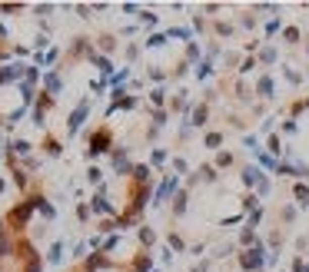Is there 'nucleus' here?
<instances>
[{"mask_svg":"<svg viewBox=\"0 0 309 272\" xmlns=\"http://www.w3.org/2000/svg\"><path fill=\"white\" fill-rule=\"evenodd\" d=\"M239 269H246V272H260V269H266V246H263V239L256 242L253 249H246L243 256H239Z\"/></svg>","mask_w":309,"mask_h":272,"instance_id":"1","label":"nucleus"},{"mask_svg":"<svg viewBox=\"0 0 309 272\" xmlns=\"http://www.w3.org/2000/svg\"><path fill=\"white\" fill-rule=\"evenodd\" d=\"M107 150H110V133H107V129H100V133L90 136V150H87V156H100V153H107Z\"/></svg>","mask_w":309,"mask_h":272,"instance_id":"2","label":"nucleus"},{"mask_svg":"<svg viewBox=\"0 0 309 272\" xmlns=\"http://www.w3.org/2000/svg\"><path fill=\"white\" fill-rule=\"evenodd\" d=\"M176 189H180V179H176V176H167V179H163V186L157 189V202H153V206H160V202L173 199V192H176Z\"/></svg>","mask_w":309,"mask_h":272,"instance_id":"3","label":"nucleus"},{"mask_svg":"<svg viewBox=\"0 0 309 272\" xmlns=\"http://www.w3.org/2000/svg\"><path fill=\"white\" fill-rule=\"evenodd\" d=\"M87 113H90V100H83V103H80L77 110L70 113V120H67V129H70V133H77V129H80V123L87 120Z\"/></svg>","mask_w":309,"mask_h":272,"instance_id":"4","label":"nucleus"},{"mask_svg":"<svg viewBox=\"0 0 309 272\" xmlns=\"http://www.w3.org/2000/svg\"><path fill=\"white\" fill-rule=\"evenodd\" d=\"M186 199H190V189H186V186H180V189L173 192V216H186Z\"/></svg>","mask_w":309,"mask_h":272,"instance_id":"5","label":"nucleus"},{"mask_svg":"<svg viewBox=\"0 0 309 272\" xmlns=\"http://www.w3.org/2000/svg\"><path fill=\"white\" fill-rule=\"evenodd\" d=\"M273 90H276L273 77H266V73H263L260 80H256V90H253V93H256V96H263V100H270V96H273Z\"/></svg>","mask_w":309,"mask_h":272,"instance_id":"6","label":"nucleus"},{"mask_svg":"<svg viewBox=\"0 0 309 272\" xmlns=\"http://www.w3.org/2000/svg\"><path fill=\"white\" fill-rule=\"evenodd\" d=\"M263 179V169L260 166H243V186H249V189H256V183Z\"/></svg>","mask_w":309,"mask_h":272,"instance_id":"7","label":"nucleus"},{"mask_svg":"<svg viewBox=\"0 0 309 272\" xmlns=\"http://www.w3.org/2000/svg\"><path fill=\"white\" fill-rule=\"evenodd\" d=\"M206 120H210V106H193V116H190V126H206Z\"/></svg>","mask_w":309,"mask_h":272,"instance_id":"8","label":"nucleus"},{"mask_svg":"<svg viewBox=\"0 0 309 272\" xmlns=\"http://www.w3.org/2000/svg\"><path fill=\"white\" fill-rule=\"evenodd\" d=\"M130 272H153V259H150V252H140V256L133 259V269Z\"/></svg>","mask_w":309,"mask_h":272,"instance_id":"9","label":"nucleus"},{"mask_svg":"<svg viewBox=\"0 0 309 272\" xmlns=\"http://www.w3.org/2000/svg\"><path fill=\"white\" fill-rule=\"evenodd\" d=\"M196 179H203V183H216V166H213V163H203V166L196 169Z\"/></svg>","mask_w":309,"mask_h":272,"instance_id":"10","label":"nucleus"},{"mask_svg":"<svg viewBox=\"0 0 309 272\" xmlns=\"http://www.w3.org/2000/svg\"><path fill=\"white\" fill-rule=\"evenodd\" d=\"M256 242H260V236H256V229H249V226H246V229L239 232V246H246V249H253Z\"/></svg>","mask_w":309,"mask_h":272,"instance_id":"11","label":"nucleus"},{"mask_svg":"<svg viewBox=\"0 0 309 272\" xmlns=\"http://www.w3.org/2000/svg\"><path fill=\"white\" fill-rule=\"evenodd\" d=\"M233 163H236V156H233L230 150H220V153H216V163H213V166H216V169H226V166H233Z\"/></svg>","mask_w":309,"mask_h":272,"instance_id":"12","label":"nucleus"},{"mask_svg":"<svg viewBox=\"0 0 309 272\" xmlns=\"http://www.w3.org/2000/svg\"><path fill=\"white\" fill-rule=\"evenodd\" d=\"M203 146H206V150H220V146H223V133H220V129L206 133V136H203Z\"/></svg>","mask_w":309,"mask_h":272,"instance_id":"13","label":"nucleus"},{"mask_svg":"<svg viewBox=\"0 0 309 272\" xmlns=\"http://www.w3.org/2000/svg\"><path fill=\"white\" fill-rule=\"evenodd\" d=\"M210 77H213V63H210V60H199L196 63V80H210Z\"/></svg>","mask_w":309,"mask_h":272,"instance_id":"14","label":"nucleus"},{"mask_svg":"<svg viewBox=\"0 0 309 272\" xmlns=\"http://www.w3.org/2000/svg\"><path fill=\"white\" fill-rule=\"evenodd\" d=\"M133 179H136V183H140V186H146V183H150V166H133Z\"/></svg>","mask_w":309,"mask_h":272,"instance_id":"15","label":"nucleus"},{"mask_svg":"<svg viewBox=\"0 0 309 272\" xmlns=\"http://www.w3.org/2000/svg\"><path fill=\"white\" fill-rule=\"evenodd\" d=\"M293 196H296V202H299V206H309V186H302V183H296V189H293Z\"/></svg>","mask_w":309,"mask_h":272,"instance_id":"16","label":"nucleus"},{"mask_svg":"<svg viewBox=\"0 0 309 272\" xmlns=\"http://www.w3.org/2000/svg\"><path fill=\"white\" fill-rule=\"evenodd\" d=\"M193 60H196V63L203 60V56H199V43H196V40L186 43V63H193Z\"/></svg>","mask_w":309,"mask_h":272,"instance_id":"17","label":"nucleus"},{"mask_svg":"<svg viewBox=\"0 0 309 272\" xmlns=\"http://www.w3.org/2000/svg\"><path fill=\"white\" fill-rule=\"evenodd\" d=\"M246 223H249V229H256V226L263 223V206H256L253 213H246Z\"/></svg>","mask_w":309,"mask_h":272,"instance_id":"18","label":"nucleus"},{"mask_svg":"<svg viewBox=\"0 0 309 272\" xmlns=\"http://www.w3.org/2000/svg\"><path fill=\"white\" fill-rule=\"evenodd\" d=\"M276 60V47H260V63H273Z\"/></svg>","mask_w":309,"mask_h":272,"instance_id":"19","label":"nucleus"},{"mask_svg":"<svg viewBox=\"0 0 309 272\" xmlns=\"http://www.w3.org/2000/svg\"><path fill=\"white\" fill-rule=\"evenodd\" d=\"M140 242H143V246H153V242H157V232L143 226V229H140Z\"/></svg>","mask_w":309,"mask_h":272,"instance_id":"20","label":"nucleus"},{"mask_svg":"<svg viewBox=\"0 0 309 272\" xmlns=\"http://www.w3.org/2000/svg\"><path fill=\"white\" fill-rule=\"evenodd\" d=\"M256 163H260V166H266V169H276V160H273V156H266V153H256Z\"/></svg>","mask_w":309,"mask_h":272,"instance_id":"21","label":"nucleus"},{"mask_svg":"<svg viewBox=\"0 0 309 272\" xmlns=\"http://www.w3.org/2000/svg\"><path fill=\"white\" fill-rule=\"evenodd\" d=\"M43 83H47L50 93H60V77H57V73H47V80H43Z\"/></svg>","mask_w":309,"mask_h":272,"instance_id":"22","label":"nucleus"},{"mask_svg":"<svg viewBox=\"0 0 309 272\" xmlns=\"http://www.w3.org/2000/svg\"><path fill=\"white\" fill-rule=\"evenodd\" d=\"M213 30L220 33V37H230V33H233V24H226V20H216V24H213Z\"/></svg>","mask_w":309,"mask_h":272,"instance_id":"23","label":"nucleus"},{"mask_svg":"<svg viewBox=\"0 0 309 272\" xmlns=\"http://www.w3.org/2000/svg\"><path fill=\"white\" fill-rule=\"evenodd\" d=\"M167 246H170V252H173V249H176V252H180V249H186V242H183L180 236H176V232H173V236H170V239H167Z\"/></svg>","mask_w":309,"mask_h":272,"instance_id":"24","label":"nucleus"},{"mask_svg":"<svg viewBox=\"0 0 309 272\" xmlns=\"http://www.w3.org/2000/svg\"><path fill=\"white\" fill-rule=\"evenodd\" d=\"M266 192H270V176H263L260 183H256V199H260V196H266Z\"/></svg>","mask_w":309,"mask_h":272,"instance_id":"25","label":"nucleus"},{"mask_svg":"<svg viewBox=\"0 0 309 272\" xmlns=\"http://www.w3.org/2000/svg\"><path fill=\"white\" fill-rule=\"evenodd\" d=\"M283 40L286 43H296V40H299V30H296V27H286V30H283Z\"/></svg>","mask_w":309,"mask_h":272,"instance_id":"26","label":"nucleus"},{"mask_svg":"<svg viewBox=\"0 0 309 272\" xmlns=\"http://www.w3.org/2000/svg\"><path fill=\"white\" fill-rule=\"evenodd\" d=\"M167 43V33H153L150 40H146V47H163Z\"/></svg>","mask_w":309,"mask_h":272,"instance_id":"27","label":"nucleus"},{"mask_svg":"<svg viewBox=\"0 0 309 272\" xmlns=\"http://www.w3.org/2000/svg\"><path fill=\"white\" fill-rule=\"evenodd\" d=\"M253 70H256V60H253V56H246L243 63H239V73H253Z\"/></svg>","mask_w":309,"mask_h":272,"instance_id":"28","label":"nucleus"},{"mask_svg":"<svg viewBox=\"0 0 309 272\" xmlns=\"http://www.w3.org/2000/svg\"><path fill=\"white\" fill-rule=\"evenodd\" d=\"M173 169H176V176H183V173H190V166H186V160H180V156H176V160H173Z\"/></svg>","mask_w":309,"mask_h":272,"instance_id":"29","label":"nucleus"},{"mask_svg":"<svg viewBox=\"0 0 309 272\" xmlns=\"http://www.w3.org/2000/svg\"><path fill=\"white\" fill-rule=\"evenodd\" d=\"M216 56H220V43H210V50H206V60H210V63H213Z\"/></svg>","mask_w":309,"mask_h":272,"instance_id":"30","label":"nucleus"},{"mask_svg":"<svg viewBox=\"0 0 309 272\" xmlns=\"http://www.w3.org/2000/svg\"><path fill=\"white\" fill-rule=\"evenodd\" d=\"M153 123L163 126V123H167V110H153Z\"/></svg>","mask_w":309,"mask_h":272,"instance_id":"31","label":"nucleus"},{"mask_svg":"<svg viewBox=\"0 0 309 272\" xmlns=\"http://www.w3.org/2000/svg\"><path fill=\"white\" fill-rule=\"evenodd\" d=\"M150 160H153V166H160V163H167V153H163V150H153Z\"/></svg>","mask_w":309,"mask_h":272,"instance_id":"32","label":"nucleus"},{"mask_svg":"<svg viewBox=\"0 0 309 272\" xmlns=\"http://www.w3.org/2000/svg\"><path fill=\"white\" fill-rule=\"evenodd\" d=\"M60 252H64V246H60V242H57V246L50 249V262H60Z\"/></svg>","mask_w":309,"mask_h":272,"instance_id":"33","label":"nucleus"},{"mask_svg":"<svg viewBox=\"0 0 309 272\" xmlns=\"http://www.w3.org/2000/svg\"><path fill=\"white\" fill-rule=\"evenodd\" d=\"M140 20H143V24H157V14H150V10H143V14H140Z\"/></svg>","mask_w":309,"mask_h":272,"instance_id":"34","label":"nucleus"},{"mask_svg":"<svg viewBox=\"0 0 309 272\" xmlns=\"http://www.w3.org/2000/svg\"><path fill=\"white\" fill-rule=\"evenodd\" d=\"M279 216H283V219H286V223H293V219H296V209H293V206H286V209H283V213H279Z\"/></svg>","mask_w":309,"mask_h":272,"instance_id":"35","label":"nucleus"},{"mask_svg":"<svg viewBox=\"0 0 309 272\" xmlns=\"http://www.w3.org/2000/svg\"><path fill=\"white\" fill-rule=\"evenodd\" d=\"M150 100H153V103H163V100H167V93H163V90H153V93H150Z\"/></svg>","mask_w":309,"mask_h":272,"instance_id":"36","label":"nucleus"},{"mask_svg":"<svg viewBox=\"0 0 309 272\" xmlns=\"http://www.w3.org/2000/svg\"><path fill=\"white\" fill-rule=\"evenodd\" d=\"M270 153H283L279 150V136H270Z\"/></svg>","mask_w":309,"mask_h":272,"instance_id":"37","label":"nucleus"},{"mask_svg":"<svg viewBox=\"0 0 309 272\" xmlns=\"http://www.w3.org/2000/svg\"><path fill=\"white\" fill-rule=\"evenodd\" d=\"M239 24H243V27H246V30H253V27H256V20H253V17H249V14H246V17H243V20H239Z\"/></svg>","mask_w":309,"mask_h":272,"instance_id":"38","label":"nucleus"},{"mask_svg":"<svg viewBox=\"0 0 309 272\" xmlns=\"http://www.w3.org/2000/svg\"><path fill=\"white\" fill-rule=\"evenodd\" d=\"M153 272H160V269H153Z\"/></svg>","mask_w":309,"mask_h":272,"instance_id":"39","label":"nucleus"},{"mask_svg":"<svg viewBox=\"0 0 309 272\" xmlns=\"http://www.w3.org/2000/svg\"><path fill=\"white\" fill-rule=\"evenodd\" d=\"M260 272H263V269H260Z\"/></svg>","mask_w":309,"mask_h":272,"instance_id":"40","label":"nucleus"}]
</instances>
